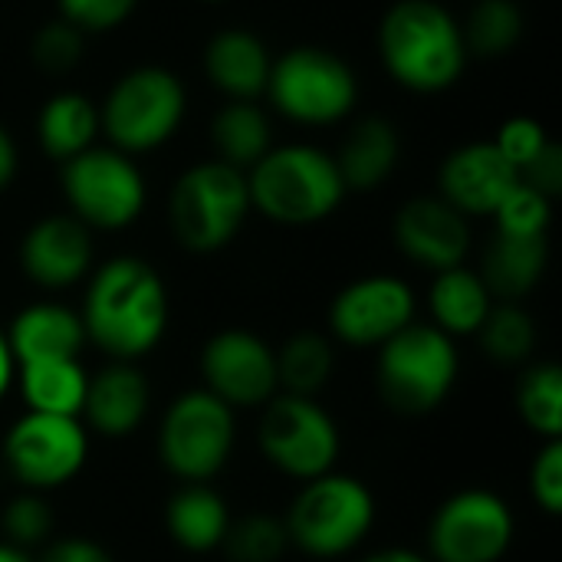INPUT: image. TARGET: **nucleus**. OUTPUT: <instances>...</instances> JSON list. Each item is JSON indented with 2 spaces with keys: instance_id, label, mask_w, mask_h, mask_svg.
<instances>
[{
  "instance_id": "24",
  "label": "nucleus",
  "mask_w": 562,
  "mask_h": 562,
  "mask_svg": "<svg viewBox=\"0 0 562 562\" xmlns=\"http://www.w3.org/2000/svg\"><path fill=\"white\" fill-rule=\"evenodd\" d=\"M547 260H550L547 237L497 234L487 247L481 280L491 290V296H497L504 303H517L537 290V283L547 273Z\"/></svg>"
},
{
  "instance_id": "13",
  "label": "nucleus",
  "mask_w": 562,
  "mask_h": 562,
  "mask_svg": "<svg viewBox=\"0 0 562 562\" xmlns=\"http://www.w3.org/2000/svg\"><path fill=\"white\" fill-rule=\"evenodd\" d=\"M514 514L494 491H461L448 497L428 527L431 562H501L514 547Z\"/></svg>"
},
{
  "instance_id": "7",
  "label": "nucleus",
  "mask_w": 562,
  "mask_h": 562,
  "mask_svg": "<svg viewBox=\"0 0 562 562\" xmlns=\"http://www.w3.org/2000/svg\"><path fill=\"white\" fill-rule=\"evenodd\" d=\"M379 392L402 415H428L458 385L454 339L438 326L408 323L379 346Z\"/></svg>"
},
{
  "instance_id": "2",
  "label": "nucleus",
  "mask_w": 562,
  "mask_h": 562,
  "mask_svg": "<svg viewBox=\"0 0 562 562\" xmlns=\"http://www.w3.org/2000/svg\"><path fill=\"white\" fill-rule=\"evenodd\" d=\"M379 53L389 76L412 92L454 86L468 63L458 20L435 0H398L379 23Z\"/></svg>"
},
{
  "instance_id": "39",
  "label": "nucleus",
  "mask_w": 562,
  "mask_h": 562,
  "mask_svg": "<svg viewBox=\"0 0 562 562\" xmlns=\"http://www.w3.org/2000/svg\"><path fill=\"white\" fill-rule=\"evenodd\" d=\"M530 494L543 514L560 517L562 510V441H547L530 468Z\"/></svg>"
},
{
  "instance_id": "29",
  "label": "nucleus",
  "mask_w": 562,
  "mask_h": 562,
  "mask_svg": "<svg viewBox=\"0 0 562 562\" xmlns=\"http://www.w3.org/2000/svg\"><path fill=\"white\" fill-rule=\"evenodd\" d=\"M333 346L319 333H300L277 352V382L283 395L316 398L333 379Z\"/></svg>"
},
{
  "instance_id": "37",
  "label": "nucleus",
  "mask_w": 562,
  "mask_h": 562,
  "mask_svg": "<svg viewBox=\"0 0 562 562\" xmlns=\"http://www.w3.org/2000/svg\"><path fill=\"white\" fill-rule=\"evenodd\" d=\"M550 145V135L547 128L530 119V115H514L501 125L497 138H494V148L517 168V175Z\"/></svg>"
},
{
  "instance_id": "10",
  "label": "nucleus",
  "mask_w": 562,
  "mask_h": 562,
  "mask_svg": "<svg viewBox=\"0 0 562 562\" xmlns=\"http://www.w3.org/2000/svg\"><path fill=\"white\" fill-rule=\"evenodd\" d=\"M59 181L72 217L89 231H122L145 211V178L125 151L92 145L63 161Z\"/></svg>"
},
{
  "instance_id": "19",
  "label": "nucleus",
  "mask_w": 562,
  "mask_h": 562,
  "mask_svg": "<svg viewBox=\"0 0 562 562\" xmlns=\"http://www.w3.org/2000/svg\"><path fill=\"white\" fill-rule=\"evenodd\" d=\"M148 379L135 362H112L89 379L82 415L89 428L102 438H128L148 415Z\"/></svg>"
},
{
  "instance_id": "26",
  "label": "nucleus",
  "mask_w": 562,
  "mask_h": 562,
  "mask_svg": "<svg viewBox=\"0 0 562 562\" xmlns=\"http://www.w3.org/2000/svg\"><path fill=\"white\" fill-rule=\"evenodd\" d=\"M16 382L20 395L26 402V412H43V415H66L79 418L89 375L79 359H49V362H26L16 366Z\"/></svg>"
},
{
  "instance_id": "8",
  "label": "nucleus",
  "mask_w": 562,
  "mask_h": 562,
  "mask_svg": "<svg viewBox=\"0 0 562 562\" xmlns=\"http://www.w3.org/2000/svg\"><path fill=\"white\" fill-rule=\"evenodd\" d=\"M234 408L207 389L178 395L158 428V458L184 484H207L217 477L234 451Z\"/></svg>"
},
{
  "instance_id": "45",
  "label": "nucleus",
  "mask_w": 562,
  "mask_h": 562,
  "mask_svg": "<svg viewBox=\"0 0 562 562\" xmlns=\"http://www.w3.org/2000/svg\"><path fill=\"white\" fill-rule=\"evenodd\" d=\"M0 562H33V557L26 550H16V547L0 540Z\"/></svg>"
},
{
  "instance_id": "18",
  "label": "nucleus",
  "mask_w": 562,
  "mask_h": 562,
  "mask_svg": "<svg viewBox=\"0 0 562 562\" xmlns=\"http://www.w3.org/2000/svg\"><path fill=\"white\" fill-rule=\"evenodd\" d=\"M517 181V168L494 148V142L461 145L441 165V198L464 217L494 214Z\"/></svg>"
},
{
  "instance_id": "28",
  "label": "nucleus",
  "mask_w": 562,
  "mask_h": 562,
  "mask_svg": "<svg viewBox=\"0 0 562 562\" xmlns=\"http://www.w3.org/2000/svg\"><path fill=\"white\" fill-rule=\"evenodd\" d=\"M211 142H214L217 161H224L244 175L273 148V135H270V122H267L263 109L247 99H231L214 115Z\"/></svg>"
},
{
  "instance_id": "4",
  "label": "nucleus",
  "mask_w": 562,
  "mask_h": 562,
  "mask_svg": "<svg viewBox=\"0 0 562 562\" xmlns=\"http://www.w3.org/2000/svg\"><path fill=\"white\" fill-rule=\"evenodd\" d=\"M283 524L293 547L319 560H336L352 553L375 527V497L362 481L329 471L303 484Z\"/></svg>"
},
{
  "instance_id": "44",
  "label": "nucleus",
  "mask_w": 562,
  "mask_h": 562,
  "mask_svg": "<svg viewBox=\"0 0 562 562\" xmlns=\"http://www.w3.org/2000/svg\"><path fill=\"white\" fill-rule=\"evenodd\" d=\"M362 562H431L428 557L415 553V550H402V547H392V550H379L372 557H366Z\"/></svg>"
},
{
  "instance_id": "11",
  "label": "nucleus",
  "mask_w": 562,
  "mask_h": 562,
  "mask_svg": "<svg viewBox=\"0 0 562 562\" xmlns=\"http://www.w3.org/2000/svg\"><path fill=\"white\" fill-rule=\"evenodd\" d=\"M263 458L286 477L306 484L329 474L339 461V428L316 398L273 395L257 431Z\"/></svg>"
},
{
  "instance_id": "21",
  "label": "nucleus",
  "mask_w": 562,
  "mask_h": 562,
  "mask_svg": "<svg viewBox=\"0 0 562 562\" xmlns=\"http://www.w3.org/2000/svg\"><path fill=\"white\" fill-rule=\"evenodd\" d=\"M270 66L273 59L267 43L250 30H221L204 49V72L211 86L231 99L254 102L260 92H267Z\"/></svg>"
},
{
  "instance_id": "34",
  "label": "nucleus",
  "mask_w": 562,
  "mask_h": 562,
  "mask_svg": "<svg viewBox=\"0 0 562 562\" xmlns=\"http://www.w3.org/2000/svg\"><path fill=\"white\" fill-rule=\"evenodd\" d=\"M0 530H3V543L16 547V550H33V547H46L49 543V533H53V514H49V504L26 491V494H16L3 514H0Z\"/></svg>"
},
{
  "instance_id": "22",
  "label": "nucleus",
  "mask_w": 562,
  "mask_h": 562,
  "mask_svg": "<svg viewBox=\"0 0 562 562\" xmlns=\"http://www.w3.org/2000/svg\"><path fill=\"white\" fill-rule=\"evenodd\" d=\"M165 527L181 550L211 553L224 547V537L231 530V510L214 487L184 484L165 507Z\"/></svg>"
},
{
  "instance_id": "32",
  "label": "nucleus",
  "mask_w": 562,
  "mask_h": 562,
  "mask_svg": "<svg viewBox=\"0 0 562 562\" xmlns=\"http://www.w3.org/2000/svg\"><path fill=\"white\" fill-rule=\"evenodd\" d=\"M524 13L514 0H477L461 36L468 53L477 56H504L520 43Z\"/></svg>"
},
{
  "instance_id": "42",
  "label": "nucleus",
  "mask_w": 562,
  "mask_h": 562,
  "mask_svg": "<svg viewBox=\"0 0 562 562\" xmlns=\"http://www.w3.org/2000/svg\"><path fill=\"white\" fill-rule=\"evenodd\" d=\"M16 161H20L16 142H13L10 132L0 125V191L13 184V178H16Z\"/></svg>"
},
{
  "instance_id": "25",
  "label": "nucleus",
  "mask_w": 562,
  "mask_h": 562,
  "mask_svg": "<svg viewBox=\"0 0 562 562\" xmlns=\"http://www.w3.org/2000/svg\"><path fill=\"white\" fill-rule=\"evenodd\" d=\"M428 303H431L435 326L451 339L454 336H477L487 313L494 310V296L484 286L481 273H474L468 267L441 270L431 283Z\"/></svg>"
},
{
  "instance_id": "20",
  "label": "nucleus",
  "mask_w": 562,
  "mask_h": 562,
  "mask_svg": "<svg viewBox=\"0 0 562 562\" xmlns=\"http://www.w3.org/2000/svg\"><path fill=\"white\" fill-rule=\"evenodd\" d=\"M7 346L16 366L49 362V359H79L86 346V329H82L79 313L63 303H33L13 316Z\"/></svg>"
},
{
  "instance_id": "17",
  "label": "nucleus",
  "mask_w": 562,
  "mask_h": 562,
  "mask_svg": "<svg viewBox=\"0 0 562 562\" xmlns=\"http://www.w3.org/2000/svg\"><path fill=\"white\" fill-rule=\"evenodd\" d=\"M23 273L43 290H66L92 267V234L72 214H49L36 221L20 244Z\"/></svg>"
},
{
  "instance_id": "36",
  "label": "nucleus",
  "mask_w": 562,
  "mask_h": 562,
  "mask_svg": "<svg viewBox=\"0 0 562 562\" xmlns=\"http://www.w3.org/2000/svg\"><path fill=\"white\" fill-rule=\"evenodd\" d=\"M33 63L46 72H69L82 59V30L69 20H49L33 33Z\"/></svg>"
},
{
  "instance_id": "46",
  "label": "nucleus",
  "mask_w": 562,
  "mask_h": 562,
  "mask_svg": "<svg viewBox=\"0 0 562 562\" xmlns=\"http://www.w3.org/2000/svg\"><path fill=\"white\" fill-rule=\"evenodd\" d=\"M204 3H224V0H204Z\"/></svg>"
},
{
  "instance_id": "14",
  "label": "nucleus",
  "mask_w": 562,
  "mask_h": 562,
  "mask_svg": "<svg viewBox=\"0 0 562 562\" xmlns=\"http://www.w3.org/2000/svg\"><path fill=\"white\" fill-rule=\"evenodd\" d=\"M204 389L231 408H263L277 392V352L247 329H221L201 352Z\"/></svg>"
},
{
  "instance_id": "27",
  "label": "nucleus",
  "mask_w": 562,
  "mask_h": 562,
  "mask_svg": "<svg viewBox=\"0 0 562 562\" xmlns=\"http://www.w3.org/2000/svg\"><path fill=\"white\" fill-rule=\"evenodd\" d=\"M36 135L53 161H69L92 148L99 135V109L82 92H56L36 115Z\"/></svg>"
},
{
  "instance_id": "38",
  "label": "nucleus",
  "mask_w": 562,
  "mask_h": 562,
  "mask_svg": "<svg viewBox=\"0 0 562 562\" xmlns=\"http://www.w3.org/2000/svg\"><path fill=\"white\" fill-rule=\"evenodd\" d=\"M63 20H69L72 26H79L82 33H105L122 26L138 0H56Z\"/></svg>"
},
{
  "instance_id": "12",
  "label": "nucleus",
  "mask_w": 562,
  "mask_h": 562,
  "mask_svg": "<svg viewBox=\"0 0 562 562\" xmlns=\"http://www.w3.org/2000/svg\"><path fill=\"white\" fill-rule=\"evenodd\" d=\"M89 461V435L79 418L26 412L3 438L7 471L33 494L69 484Z\"/></svg>"
},
{
  "instance_id": "5",
  "label": "nucleus",
  "mask_w": 562,
  "mask_h": 562,
  "mask_svg": "<svg viewBox=\"0 0 562 562\" xmlns=\"http://www.w3.org/2000/svg\"><path fill=\"white\" fill-rule=\"evenodd\" d=\"M184 105V86L171 69L135 66L109 89L99 109V132H105L115 151L145 155L175 138Z\"/></svg>"
},
{
  "instance_id": "33",
  "label": "nucleus",
  "mask_w": 562,
  "mask_h": 562,
  "mask_svg": "<svg viewBox=\"0 0 562 562\" xmlns=\"http://www.w3.org/2000/svg\"><path fill=\"white\" fill-rule=\"evenodd\" d=\"M290 547L286 524L267 514H250L244 520H231L224 537V550L231 562H280Z\"/></svg>"
},
{
  "instance_id": "15",
  "label": "nucleus",
  "mask_w": 562,
  "mask_h": 562,
  "mask_svg": "<svg viewBox=\"0 0 562 562\" xmlns=\"http://www.w3.org/2000/svg\"><path fill=\"white\" fill-rule=\"evenodd\" d=\"M415 323V293L398 277H362L349 283L329 306L333 336L346 346H385L395 333Z\"/></svg>"
},
{
  "instance_id": "43",
  "label": "nucleus",
  "mask_w": 562,
  "mask_h": 562,
  "mask_svg": "<svg viewBox=\"0 0 562 562\" xmlns=\"http://www.w3.org/2000/svg\"><path fill=\"white\" fill-rule=\"evenodd\" d=\"M13 372H16V362H13V356H10V346H7V333L0 329V402H3V395L10 392Z\"/></svg>"
},
{
  "instance_id": "6",
  "label": "nucleus",
  "mask_w": 562,
  "mask_h": 562,
  "mask_svg": "<svg viewBox=\"0 0 562 562\" xmlns=\"http://www.w3.org/2000/svg\"><path fill=\"white\" fill-rule=\"evenodd\" d=\"M250 214L247 175L224 161H201L188 168L168 204V221L178 244L191 254H214L234 240Z\"/></svg>"
},
{
  "instance_id": "41",
  "label": "nucleus",
  "mask_w": 562,
  "mask_h": 562,
  "mask_svg": "<svg viewBox=\"0 0 562 562\" xmlns=\"http://www.w3.org/2000/svg\"><path fill=\"white\" fill-rule=\"evenodd\" d=\"M36 562H115V557L95 540L63 537V540H49Z\"/></svg>"
},
{
  "instance_id": "9",
  "label": "nucleus",
  "mask_w": 562,
  "mask_h": 562,
  "mask_svg": "<svg viewBox=\"0 0 562 562\" xmlns=\"http://www.w3.org/2000/svg\"><path fill=\"white\" fill-rule=\"evenodd\" d=\"M267 95L280 115L300 125H333L356 105L352 66L323 46H293L270 66Z\"/></svg>"
},
{
  "instance_id": "30",
  "label": "nucleus",
  "mask_w": 562,
  "mask_h": 562,
  "mask_svg": "<svg viewBox=\"0 0 562 562\" xmlns=\"http://www.w3.org/2000/svg\"><path fill=\"white\" fill-rule=\"evenodd\" d=\"M517 412L524 425L547 438L560 441L562 438V369L557 362H540L533 366L520 385H517Z\"/></svg>"
},
{
  "instance_id": "3",
  "label": "nucleus",
  "mask_w": 562,
  "mask_h": 562,
  "mask_svg": "<svg viewBox=\"0 0 562 562\" xmlns=\"http://www.w3.org/2000/svg\"><path fill=\"white\" fill-rule=\"evenodd\" d=\"M247 191L250 207L286 227L326 221L346 198L336 158L303 142L270 148L247 171Z\"/></svg>"
},
{
  "instance_id": "31",
  "label": "nucleus",
  "mask_w": 562,
  "mask_h": 562,
  "mask_svg": "<svg viewBox=\"0 0 562 562\" xmlns=\"http://www.w3.org/2000/svg\"><path fill=\"white\" fill-rule=\"evenodd\" d=\"M477 336L484 352L501 366H520L537 349V323L517 303H494Z\"/></svg>"
},
{
  "instance_id": "1",
  "label": "nucleus",
  "mask_w": 562,
  "mask_h": 562,
  "mask_svg": "<svg viewBox=\"0 0 562 562\" xmlns=\"http://www.w3.org/2000/svg\"><path fill=\"white\" fill-rule=\"evenodd\" d=\"M79 319L112 362H138L168 329V290L151 263L115 257L92 273Z\"/></svg>"
},
{
  "instance_id": "40",
  "label": "nucleus",
  "mask_w": 562,
  "mask_h": 562,
  "mask_svg": "<svg viewBox=\"0 0 562 562\" xmlns=\"http://www.w3.org/2000/svg\"><path fill=\"white\" fill-rule=\"evenodd\" d=\"M520 181L537 188L540 194H547L550 201L562 191V148L557 142H550L524 171H520Z\"/></svg>"
},
{
  "instance_id": "35",
  "label": "nucleus",
  "mask_w": 562,
  "mask_h": 562,
  "mask_svg": "<svg viewBox=\"0 0 562 562\" xmlns=\"http://www.w3.org/2000/svg\"><path fill=\"white\" fill-rule=\"evenodd\" d=\"M550 198L540 194L537 188L517 181L510 194L501 201V207L491 214L497 221V234L510 237H547L550 227Z\"/></svg>"
},
{
  "instance_id": "16",
  "label": "nucleus",
  "mask_w": 562,
  "mask_h": 562,
  "mask_svg": "<svg viewBox=\"0 0 562 562\" xmlns=\"http://www.w3.org/2000/svg\"><path fill=\"white\" fill-rule=\"evenodd\" d=\"M395 244L398 250L425 270L461 267L471 250V227L461 211L445 198H412L395 214Z\"/></svg>"
},
{
  "instance_id": "23",
  "label": "nucleus",
  "mask_w": 562,
  "mask_h": 562,
  "mask_svg": "<svg viewBox=\"0 0 562 562\" xmlns=\"http://www.w3.org/2000/svg\"><path fill=\"white\" fill-rule=\"evenodd\" d=\"M398 132L389 119H362L336 155L339 178L346 191H372L389 181L398 165Z\"/></svg>"
}]
</instances>
